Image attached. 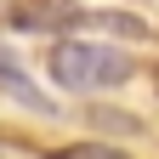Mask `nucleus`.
<instances>
[{"label":"nucleus","mask_w":159,"mask_h":159,"mask_svg":"<svg viewBox=\"0 0 159 159\" xmlns=\"http://www.w3.org/2000/svg\"><path fill=\"white\" fill-rule=\"evenodd\" d=\"M51 80L63 91H114L136 74V63L114 46H91V40H57L51 46Z\"/></svg>","instance_id":"nucleus-1"},{"label":"nucleus","mask_w":159,"mask_h":159,"mask_svg":"<svg viewBox=\"0 0 159 159\" xmlns=\"http://www.w3.org/2000/svg\"><path fill=\"white\" fill-rule=\"evenodd\" d=\"M6 23L17 34H68L80 23V6L74 0H17L6 11Z\"/></svg>","instance_id":"nucleus-2"},{"label":"nucleus","mask_w":159,"mask_h":159,"mask_svg":"<svg viewBox=\"0 0 159 159\" xmlns=\"http://www.w3.org/2000/svg\"><path fill=\"white\" fill-rule=\"evenodd\" d=\"M0 91H6V97H17V102H23L29 114H57V102H51V97H46V91H40L34 80H29V68L17 63L6 46H0Z\"/></svg>","instance_id":"nucleus-3"},{"label":"nucleus","mask_w":159,"mask_h":159,"mask_svg":"<svg viewBox=\"0 0 159 159\" xmlns=\"http://www.w3.org/2000/svg\"><path fill=\"white\" fill-rule=\"evenodd\" d=\"M74 29H102V34H119V40H148L153 34L136 11H80Z\"/></svg>","instance_id":"nucleus-4"},{"label":"nucleus","mask_w":159,"mask_h":159,"mask_svg":"<svg viewBox=\"0 0 159 159\" xmlns=\"http://www.w3.org/2000/svg\"><path fill=\"white\" fill-rule=\"evenodd\" d=\"M85 119H91L97 131H114V136H136V131H142V119H136V114H119V108H91Z\"/></svg>","instance_id":"nucleus-5"},{"label":"nucleus","mask_w":159,"mask_h":159,"mask_svg":"<svg viewBox=\"0 0 159 159\" xmlns=\"http://www.w3.org/2000/svg\"><path fill=\"white\" fill-rule=\"evenodd\" d=\"M51 159H125V153L108 148V142H74V148H57Z\"/></svg>","instance_id":"nucleus-6"},{"label":"nucleus","mask_w":159,"mask_h":159,"mask_svg":"<svg viewBox=\"0 0 159 159\" xmlns=\"http://www.w3.org/2000/svg\"><path fill=\"white\" fill-rule=\"evenodd\" d=\"M153 85H159V74H153Z\"/></svg>","instance_id":"nucleus-7"}]
</instances>
